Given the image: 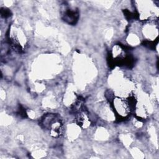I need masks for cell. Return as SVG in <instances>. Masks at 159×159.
Segmentation results:
<instances>
[{"label": "cell", "mask_w": 159, "mask_h": 159, "mask_svg": "<svg viewBox=\"0 0 159 159\" xmlns=\"http://www.w3.org/2000/svg\"><path fill=\"white\" fill-rule=\"evenodd\" d=\"M113 106L114 111L121 117L128 116L131 111L130 102L123 98H114L113 99Z\"/></svg>", "instance_id": "6da1fadb"}]
</instances>
